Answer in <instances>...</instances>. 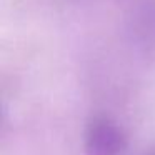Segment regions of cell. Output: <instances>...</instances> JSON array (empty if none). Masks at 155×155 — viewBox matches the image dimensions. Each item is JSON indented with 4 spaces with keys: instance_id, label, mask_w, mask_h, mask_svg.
I'll return each instance as SVG.
<instances>
[{
    "instance_id": "6da1fadb",
    "label": "cell",
    "mask_w": 155,
    "mask_h": 155,
    "mask_svg": "<svg viewBox=\"0 0 155 155\" xmlns=\"http://www.w3.org/2000/svg\"><path fill=\"white\" fill-rule=\"evenodd\" d=\"M127 147V137L115 122L95 118L85 134L87 155H122Z\"/></svg>"
},
{
    "instance_id": "7a4b0ae2",
    "label": "cell",
    "mask_w": 155,
    "mask_h": 155,
    "mask_svg": "<svg viewBox=\"0 0 155 155\" xmlns=\"http://www.w3.org/2000/svg\"><path fill=\"white\" fill-rule=\"evenodd\" d=\"M148 155H155V152H152V153H148Z\"/></svg>"
}]
</instances>
